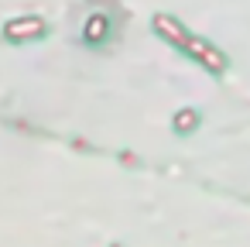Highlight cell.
<instances>
[{
  "label": "cell",
  "mask_w": 250,
  "mask_h": 247,
  "mask_svg": "<svg viewBox=\"0 0 250 247\" xmlns=\"http://www.w3.org/2000/svg\"><path fill=\"white\" fill-rule=\"evenodd\" d=\"M4 35L11 42H28V38H42L45 35V21L42 18H18L4 28Z\"/></svg>",
  "instance_id": "obj_1"
},
{
  "label": "cell",
  "mask_w": 250,
  "mask_h": 247,
  "mask_svg": "<svg viewBox=\"0 0 250 247\" xmlns=\"http://www.w3.org/2000/svg\"><path fill=\"white\" fill-rule=\"evenodd\" d=\"M182 48H185V52H192L195 59H202V62H206L209 69H223V55H219V52H216L212 45H206L202 38H192V35H188Z\"/></svg>",
  "instance_id": "obj_2"
},
{
  "label": "cell",
  "mask_w": 250,
  "mask_h": 247,
  "mask_svg": "<svg viewBox=\"0 0 250 247\" xmlns=\"http://www.w3.org/2000/svg\"><path fill=\"white\" fill-rule=\"evenodd\" d=\"M106 28H110V21H106L103 14H93V18L86 21V42H100V38H106Z\"/></svg>",
  "instance_id": "obj_3"
},
{
  "label": "cell",
  "mask_w": 250,
  "mask_h": 247,
  "mask_svg": "<svg viewBox=\"0 0 250 247\" xmlns=\"http://www.w3.org/2000/svg\"><path fill=\"white\" fill-rule=\"evenodd\" d=\"M192 124H195L192 113H178V117H175V127H178V131H185V127H192Z\"/></svg>",
  "instance_id": "obj_4"
}]
</instances>
